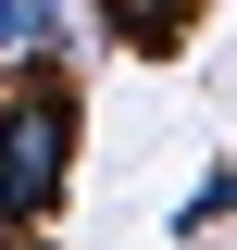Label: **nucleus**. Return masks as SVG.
Masks as SVG:
<instances>
[{
  "instance_id": "1",
  "label": "nucleus",
  "mask_w": 237,
  "mask_h": 250,
  "mask_svg": "<svg viewBox=\"0 0 237 250\" xmlns=\"http://www.w3.org/2000/svg\"><path fill=\"white\" fill-rule=\"evenodd\" d=\"M75 150H88V100L75 75H0V225H50L62 188H75Z\"/></svg>"
},
{
  "instance_id": "2",
  "label": "nucleus",
  "mask_w": 237,
  "mask_h": 250,
  "mask_svg": "<svg viewBox=\"0 0 237 250\" xmlns=\"http://www.w3.org/2000/svg\"><path fill=\"white\" fill-rule=\"evenodd\" d=\"M88 13H100V38H113V50L175 62L187 38H200V13H212V0H88Z\"/></svg>"
},
{
  "instance_id": "3",
  "label": "nucleus",
  "mask_w": 237,
  "mask_h": 250,
  "mask_svg": "<svg viewBox=\"0 0 237 250\" xmlns=\"http://www.w3.org/2000/svg\"><path fill=\"white\" fill-rule=\"evenodd\" d=\"M75 62V0H0V75Z\"/></svg>"
},
{
  "instance_id": "4",
  "label": "nucleus",
  "mask_w": 237,
  "mask_h": 250,
  "mask_svg": "<svg viewBox=\"0 0 237 250\" xmlns=\"http://www.w3.org/2000/svg\"><path fill=\"white\" fill-rule=\"evenodd\" d=\"M212 225H237V163H200L175 200V238H212Z\"/></svg>"
},
{
  "instance_id": "5",
  "label": "nucleus",
  "mask_w": 237,
  "mask_h": 250,
  "mask_svg": "<svg viewBox=\"0 0 237 250\" xmlns=\"http://www.w3.org/2000/svg\"><path fill=\"white\" fill-rule=\"evenodd\" d=\"M13 250H50V238H38V225H13Z\"/></svg>"
},
{
  "instance_id": "6",
  "label": "nucleus",
  "mask_w": 237,
  "mask_h": 250,
  "mask_svg": "<svg viewBox=\"0 0 237 250\" xmlns=\"http://www.w3.org/2000/svg\"><path fill=\"white\" fill-rule=\"evenodd\" d=\"M0 250H13V225H0Z\"/></svg>"
}]
</instances>
